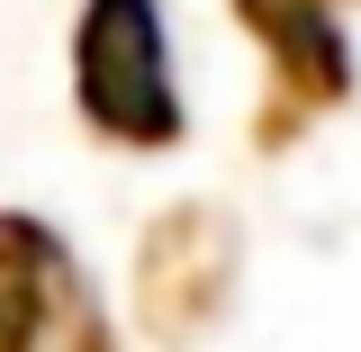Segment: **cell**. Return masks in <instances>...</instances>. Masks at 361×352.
I'll list each match as a JSON object with an SVG mask.
<instances>
[{
  "label": "cell",
  "instance_id": "7a4b0ae2",
  "mask_svg": "<svg viewBox=\"0 0 361 352\" xmlns=\"http://www.w3.org/2000/svg\"><path fill=\"white\" fill-rule=\"evenodd\" d=\"M226 226L208 217V208H180V217H163L154 235H145V253H135V280H145V325L154 334H199L208 316H217L226 298Z\"/></svg>",
  "mask_w": 361,
  "mask_h": 352
},
{
  "label": "cell",
  "instance_id": "6da1fadb",
  "mask_svg": "<svg viewBox=\"0 0 361 352\" xmlns=\"http://www.w3.org/2000/svg\"><path fill=\"white\" fill-rule=\"evenodd\" d=\"M73 90L82 118L118 145H172L180 135V90H172V45L154 0H90L73 37Z\"/></svg>",
  "mask_w": 361,
  "mask_h": 352
},
{
  "label": "cell",
  "instance_id": "3957f363",
  "mask_svg": "<svg viewBox=\"0 0 361 352\" xmlns=\"http://www.w3.org/2000/svg\"><path fill=\"white\" fill-rule=\"evenodd\" d=\"M235 9H244V28L271 45L280 82H298L307 99H343L353 63H343V28L325 18V0H235Z\"/></svg>",
  "mask_w": 361,
  "mask_h": 352
}]
</instances>
